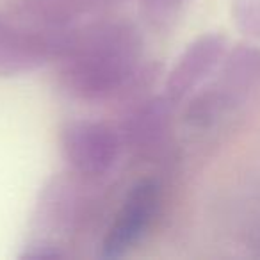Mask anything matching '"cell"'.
I'll return each mask as SVG.
<instances>
[{"mask_svg": "<svg viewBox=\"0 0 260 260\" xmlns=\"http://www.w3.org/2000/svg\"><path fill=\"white\" fill-rule=\"evenodd\" d=\"M150 203H153L152 194H150L148 189H139L136 192V196L132 198V202L128 203V207H125V212L119 217L118 226L114 230L111 242H109V251L114 253L116 248H123V246L128 244L132 239L138 235V232L143 228V224L148 219V209Z\"/></svg>", "mask_w": 260, "mask_h": 260, "instance_id": "obj_1", "label": "cell"}]
</instances>
